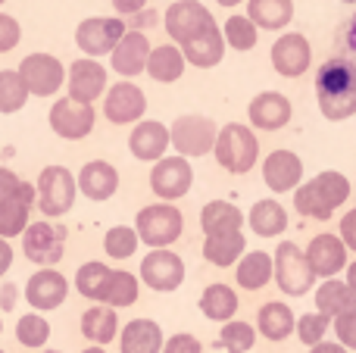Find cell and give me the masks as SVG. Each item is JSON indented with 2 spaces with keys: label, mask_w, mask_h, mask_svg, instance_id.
Instances as JSON below:
<instances>
[{
  "label": "cell",
  "mask_w": 356,
  "mask_h": 353,
  "mask_svg": "<svg viewBox=\"0 0 356 353\" xmlns=\"http://www.w3.org/2000/svg\"><path fill=\"white\" fill-rule=\"evenodd\" d=\"M316 104L328 122H344L356 116V60L328 56L316 69Z\"/></svg>",
  "instance_id": "6da1fadb"
},
{
  "label": "cell",
  "mask_w": 356,
  "mask_h": 353,
  "mask_svg": "<svg viewBox=\"0 0 356 353\" xmlns=\"http://www.w3.org/2000/svg\"><path fill=\"white\" fill-rule=\"evenodd\" d=\"M350 179L344 172L325 169L309 181H300V188L294 191V210L307 219H316V222H328L334 210L350 200Z\"/></svg>",
  "instance_id": "7a4b0ae2"
},
{
  "label": "cell",
  "mask_w": 356,
  "mask_h": 353,
  "mask_svg": "<svg viewBox=\"0 0 356 353\" xmlns=\"http://www.w3.org/2000/svg\"><path fill=\"white\" fill-rule=\"evenodd\" d=\"M213 156L225 172L232 175H247L259 160V141H257V131L250 125H241V122H228L219 129L213 144Z\"/></svg>",
  "instance_id": "3957f363"
},
{
  "label": "cell",
  "mask_w": 356,
  "mask_h": 353,
  "mask_svg": "<svg viewBox=\"0 0 356 353\" xmlns=\"http://www.w3.org/2000/svg\"><path fill=\"white\" fill-rule=\"evenodd\" d=\"M131 229H135L138 241L147 244L150 250H166L181 238L184 216L175 204H147L138 210Z\"/></svg>",
  "instance_id": "277c9868"
},
{
  "label": "cell",
  "mask_w": 356,
  "mask_h": 353,
  "mask_svg": "<svg viewBox=\"0 0 356 353\" xmlns=\"http://www.w3.org/2000/svg\"><path fill=\"white\" fill-rule=\"evenodd\" d=\"M216 135H219V125L213 119L188 113L169 125V150H175V156H184V160H197V156L213 154Z\"/></svg>",
  "instance_id": "5b68a950"
},
{
  "label": "cell",
  "mask_w": 356,
  "mask_h": 353,
  "mask_svg": "<svg viewBox=\"0 0 356 353\" xmlns=\"http://www.w3.org/2000/svg\"><path fill=\"white\" fill-rule=\"evenodd\" d=\"M272 281L284 297H303L313 291V272H309L303 250L294 241H282L272 254Z\"/></svg>",
  "instance_id": "8992f818"
},
{
  "label": "cell",
  "mask_w": 356,
  "mask_h": 353,
  "mask_svg": "<svg viewBox=\"0 0 356 353\" xmlns=\"http://www.w3.org/2000/svg\"><path fill=\"white\" fill-rule=\"evenodd\" d=\"M35 194H38V206H41V213L47 219L66 216L75 206V194H79L75 175L66 166H44L41 175H38Z\"/></svg>",
  "instance_id": "52a82bcc"
},
{
  "label": "cell",
  "mask_w": 356,
  "mask_h": 353,
  "mask_svg": "<svg viewBox=\"0 0 356 353\" xmlns=\"http://www.w3.org/2000/svg\"><path fill=\"white\" fill-rule=\"evenodd\" d=\"M125 31H129V22L119 16H88L75 28V44L88 60H100V56L113 54V47L122 41Z\"/></svg>",
  "instance_id": "ba28073f"
},
{
  "label": "cell",
  "mask_w": 356,
  "mask_h": 353,
  "mask_svg": "<svg viewBox=\"0 0 356 353\" xmlns=\"http://www.w3.org/2000/svg\"><path fill=\"white\" fill-rule=\"evenodd\" d=\"M213 25H216L213 13H209L200 0H175V3H169L166 13H163V28L172 38L175 47L194 41L197 35H203V31L213 28Z\"/></svg>",
  "instance_id": "9c48e42d"
},
{
  "label": "cell",
  "mask_w": 356,
  "mask_h": 353,
  "mask_svg": "<svg viewBox=\"0 0 356 353\" xmlns=\"http://www.w3.org/2000/svg\"><path fill=\"white\" fill-rule=\"evenodd\" d=\"M22 250L25 260H31L41 269H54L66 254V229L54 225L47 219L41 222H29V229L22 231Z\"/></svg>",
  "instance_id": "30bf717a"
},
{
  "label": "cell",
  "mask_w": 356,
  "mask_h": 353,
  "mask_svg": "<svg viewBox=\"0 0 356 353\" xmlns=\"http://www.w3.org/2000/svg\"><path fill=\"white\" fill-rule=\"evenodd\" d=\"M16 72L22 79L25 91H29V97L31 94L35 97H54L63 88V81H66V69L54 54H29L19 63Z\"/></svg>",
  "instance_id": "8fae6325"
},
{
  "label": "cell",
  "mask_w": 356,
  "mask_h": 353,
  "mask_svg": "<svg viewBox=\"0 0 356 353\" xmlns=\"http://www.w3.org/2000/svg\"><path fill=\"white\" fill-rule=\"evenodd\" d=\"M47 122L54 129V135L63 138V141H81V138H88L94 131L97 113H94L91 104H79L72 97H63V100H54Z\"/></svg>",
  "instance_id": "7c38bea8"
},
{
  "label": "cell",
  "mask_w": 356,
  "mask_h": 353,
  "mask_svg": "<svg viewBox=\"0 0 356 353\" xmlns=\"http://www.w3.org/2000/svg\"><path fill=\"white\" fill-rule=\"evenodd\" d=\"M194 185V169H191V160L184 156H163V160L154 163L150 169V191L160 200H181L184 194Z\"/></svg>",
  "instance_id": "4fadbf2b"
},
{
  "label": "cell",
  "mask_w": 356,
  "mask_h": 353,
  "mask_svg": "<svg viewBox=\"0 0 356 353\" xmlns=\"http://www.w3.org/2000/svg\"><path fill=\"white\" fill-rule=\"evenodd\" d=\"M184 275H188V266L175 250H150L141 260V281L150 291L172 294L184 285Z\"/></svg>",
  "instance_id": "5bb4252c"
},
{
  "label": "cell",
  "mask_w": 356,
  "mask_h": 353,
  "mask_svg": "<svg viewBox=\"0 0 356 353\" xmlns=\"http://www.w3.org/2000/svg\"><path fill=\"white\" fill-rule=\"evenodd\" d=\"M272 69H275L282 79H300L309 72L313 66V47H309V38L300 31H284L269 50Z\"/></svg>",
  "instance_id": "9a60e30c"
},
{
  "label": "cell",
  "mask_w": 356,
  "mask_h": 353,
  "mask_svg": "<svg viewBox=\"0 0 356 353\" xmlns=\"http://www.w3.org/2000/svg\"><path fill=\"white\" fill-rule=\"evenodd\" d=\"M303 260H307L309 272H313V279H338V272H344L347 263H350V254H347V247L341 244L338 235H332V231H322V235H316L313 241L307 244V250H303Z\"/></svg>",
  "instance_id": "2e32d148"
},
{
  "label": "cell",
  "mask_w": 356,
  "mask_h": 353,
  "mask_svg": "<svg viewBox=\"0 0 356 353\" xmlns=\"http://www.w3.org/2000/svg\"><path fill=\"white\" fill-rule=\"evenodd\" d=\"M147 113V94L135 85V81H116L106 88L104 94V116L113 125H135Z\"/></svg>",
  "instance_id": "e0dca14e"
},
{
  "label": "cell",
  "mask_w": 356,
  "mask_h": 353,
  "mask_svg": "<svg viewBox=\"0 0 356 353\" xmlns=\"http://www.w3.org/2000/svg\"><path fill=\"white\" fill-rule=\"evenodd\" d=\"M66 88L72 100L94 106V100H100L106 94V66L100 60L81 56L66 69Z\"/></svg>",
  "instance_id": "ac0fdd59"
},
{
  "label": "cell",
  "mask_w": 356,
  "mask_h": 353,
  "mask_svg": "<svg viewBox=\"0 0 356 353\" xmlns=\"http://www.w3.org/2000/svg\"><path fill=\"white\" fill-rule=\"evenodd\" d=\"M150 38L144 35V31H138V28H129L122 35V41L113 47V54H110V69L116 75H122L125 81H131L135 75H141L144 72V66H147V54H150Z\"/></svg>",
  "instance_id": "d6986e66"
},
{
  "label": "cell",
  "mask_w": 356,
  "mask_h": 353,
  "mask_svg": "<svg viewBox=\"0 0 356 353\" xmlns=\"http://www.w3.org/2000/svg\"><path fill=\"white\" fill-rule=\"evenodd\" d=\"M69 297V281L56 269H38L29 281H25V300L35 306V313H50L63 306Z\"/></svg>",
  "instance_id": "ffe728a7"
},
{
  "label": "cell",
  "mask_w": 356,
  "mask_h": 353,
  "mask_svg": "<svg viewBox=\"0 0 356 353\" xmlns=\"http://www.w3.org/2000/svg\"><path fill=\"white\" fill-rule=\"evenodd\" d=\"M263 181L272 194L297 191L303 181V160L294 150H272L263 160Z\"/></svg>",
  "instance_id": "44dd1931"
},
{
  "label": "cell",
  "mask_w": 356,
  "mask_h": 353,
  "mask_svg": "<svg viewBox=\"0 0 356 353\" xmlns=\"http://www.w3.org/2000/svg\"><path fill=\"white\" fill-rule=\"evenodd\" d=\"M294 106L282 91H259L247 106V119L257 131H278L291 122Z\"/></svg>",
  "instance_id": "7402d4cb"
},
{
  "label": "cell",
  "mask_w": 356,
  "mask_h": 353,
  "mask_svg": "<svg viewBox=\"0 0 356 353\" xmlns=\"http://www.w3.org/2000/svg\"><path fill=\"white\" fill-rule=\"evenodd\" d=\"M169 150V125L156 122V119H141L131 125L129 135V154L141 163L163 160Z\"/></svg>",
  "instance_id": "603a6c76"
},
{
  "label": "cell",
  "mask_w": 356,
  "mask_h": 353,
  "mask_svg": "<svg viewBox=\"0 0 356 353\" xmlns=\"http://www.w3.org/2000/svg\"><path fill=\"white\" fill-rule=\"evenodd\" d=\"M75 188H79L88 200L104 204V200H110L113 194L119 191V169L106 160H91L81 166L79 179H75Z\"/></svg>",
  "instance_id": "cb8c5ba5"
},
{
  "label": "cell",
  "mask_w": 356,
  "mask_h": 353,
  "mask_svg": "<svg viewBox=\"0 0 356 353\" xmlns=\"http://www.w3.org/2000/svg\"><path fill=\"white\" fill-rule=\"evenodd\" d=\"M181 56H184V66H194V69H216L222 60H225V41H222V31L219 25L207 28L203 35H197L194 41L181 44Z\"/></svg>",
  "instance_id": "d4e9b609"
},
{
  "label": "cell",
  "mask_w": 356,
  "mask_h": 353,
  "mask_svg": "<svg viewBox=\"0 0 356 353\" xmlns=\"http://www.w3.org/2000/svg\"><path fill=\"white\" fill-rule=\"evenodd\" d=\"M200 229L203 238L238 235V231H244V213L232 200H209L200 210Z\"/></svg>",
  "instance_id": "484cf974"
},
{
  "label": "cell",
  "mask_w": 356,
  "mask_h": 353,
  "mask_svg": "<svg viewBox=\"0 0 356 353\" xmlns=\"http://www.w3.org/2000/svg\"><path fill=\"white\" fill-rule=\"evenodd\" d=\"M163 329L154 319H131L119 329V353H160Z\"/></svg>",
  "instance_id": "4316f807"
},
{
  "label": "cell",
  "mask_w": 356,
  "mask_h": 353,
  "mask_svg": "<svg viewBox=\"0 0 356 353\" xmlns=\"http://www.w3.org/2000/svg\"><path fill=\"white\" fill-rule=\"evenodd\" d=\"M294 322H297V316L284 300H269V304H263L257 310V331L272 344L294 335Z\"/></svg>",
  "instance_id": "83f0119b"
},
{
  "label": "cell",
  "mask_w": 356,
  "mask_h": 353,
  "mask_svg": "<svg viewBox=\"0 0 356 353\" xmlns=\"http://www.w3.org/2000/svg\"><path fill=\"white\" fill-rule=\"evenodd\" d=\"M244 225H250L253 235L259 238H282L288 231V210L272 197L257 200L250 206V213L244 216Z\"/></svg>",
  "instance_id": "f1b7e54d"
},
{
  "label": "cell",
  "mask_w": 356,
  "mask_h": 353,
  "mask_svg": "<svg viewBox=\"0 0 356 353\" xmlns=\"http://www.w3.org/2000/svg\"><path fill=\"white\" fill-rule=\"evenodd\" d=\"M234 266V281L241 291H263L266 285H272V254L266 250H247Z\"/></svg>",
  "instance_id": "f546056e"
},
{
  "label": "cell",
  "mask_w": 356,
  "mask_h": 353,
  "mask_svg": "<svg viewBox=\"0 0 356 353\" xmlns=\"http://www.w3.org/2000/svg\"><path fill=\"white\" fill-rule=\"evenodd\" d=\"M238 291L232 285H222V281H213V285L203 288L200 294V313L209 319V322H232L238 316Z\"/></svg>",
  "instance_id": "4dcf8cb0"
},
{
  "label": "cell",
  "mask_w": 356,
  "mask_h": 353,
  "mask_svg": "<svg viewBox=\"0 0 356 353\" xmlns=\"http://www.w3.org/2000/svg\"><path fill=\"white\" fill-rule=\"evenodd\" d=\"M244 16L263 31H282L294 19V0H247Z\"/></svg>",
  "instance_id": "1f68e13d"
},
{
  "label": "cell",
  "mask_w": 356,
  "mask_h": 353,
  "mask_svg": "<svg viewBox=\"0 0 356 353\" xmlns=\"http://www.w3.org/2000/svg\"><path fill=\"white\" fill-rule=\"evenodd\" d=\"M119 316L113 306H91V310L81 313V335L88 338V341L94 344V347H104V344H110L113 338H119Z\"/></svg>",
  "instance_id": "d6a6232c"
},
{
  "label": "cell",
  "mask_w": 356,
  "mask_h": 353,
  "mask_svg": "<svg viewBox=\"0 0 356 353\" xmlns=\"http://www.w3.org/2000/svg\"><path fill=\"white\" fill-rule=\"evenodd\" d=\"M144 72L150 75L160 85H172L184 75V56L175 44H160V47H150L147 54V66Z\"/></svg>",
  "instance_id": "836d02e7"
},
{
  "label": "cell",
  "mask_w": 356,
  "mask_h": 353,
  "mask_svg": "<svg viewBox=\"0 0 356 353\" xmlns=\"http://www.w3.org/2000/svg\"><path fill=\"white\" fill-rule=\"evenodd\" d=\"M247 254V238L244 231L238 235H219V238H203V260L216 269H228Z\"/></svg>",
  "instance_id": "e575fe53"
},
{
  "label": "cell",
  "mask_w": 356,
  "mask_h": 353,
  "mask_svg": "<svg viewBox=\"0 0 356 353\" xmlns=\"http://www.w3.org/2000/svg\"><path fill=\"white\" fill-rule=\"evenodd\" d=\"M347 310H356V294L341 279H325L316 288V313L325 319H334Z\"/></svg>",
  "instance_id": "d590c367"
},
{
  "label": "cell",
  "mask_w": 356,
  "mask_h": 353,
  "mask_svg": "<svg viewBox=\"0 0 356 353\" xmlns=\"http://www.w3.org/2000/svg\"><path fill=\"white\" fill-rule=\"evenodd\" d=\"M138 297H141V281H138V275L125 272V269H113L110 285H106V294H104V306L125 310V306L138 304Z\"/></svg>",
  "instance_id": "8d00e7d4"
},
{
  "label": "cell",
  "mask_w": 356,
  "mask_h": 353,
  "mask_svg": "<svg viewBox=\"0 0 356 353\" xmlns=\"http://www.w3.org/2000/svg\"><path fill=\"white\" fill-rule=\"evenodd\" d=\"M110 275H113V269L106 266V263H100V260L85 263V266H79V272H75V291L85 300H100V304H104Z\"/></svg>",
  "instance_id": "74e56055"
},
{
  "label": "cell",
  "mask_w": 356,
  "mask_h": 353,
  "mask_svg": "<svg viewBox=\"0 0 356 353\" xmlns=\"http://www.w3.org/2000/svg\"><path fill=\"white\" fill-rule=\"evenodd\" d=\"M219 31H222V41H225V47L238 50V54H247V50H253V47H257V41H259V28L247 16H241V13H232Z\"/></svg>",
  "instance_id": "f35d334b"
},
{
  "label": "cell",
  "mask_w": 356,
  "mask_h": 353,
  "mask_svg": "<svg viewBox=\"0 0 356 353\" xmlns=\"http://www.w3.org/2000/svg\"><path fill=\"white\" fill-rule=\"evenodd\" d=\"M29 213H31V204H25L16 194L0 200V238L10 241V238L22 235V231L29 229Z\"/></svg>",
  "instance_id": "ab89813d"
},
{
  "label": "cell",
  "mask_w": 356,
  "mask_h": 353,
  "mask_svg": "<svg viewBox=\"0 0 356 353\" xmlns=\"http://www.w3.org/2000/svg\"><path fill=\"white\" fill-rule=\"evenodd\" d=\"M29 104V91H25L22 79L16 69H0V113L13 116Z\"/></svg>",
  "instance_id": "60d3db41"
},
{
  "label": "cell",
  "mask_w": 356,
  "mask_h": 353,
  "mask_svg": "<svg viewBox=\"0 0 356 353\" xmlns=\"http://www.w3.org/2000/svg\"><path fill=\"white\" fill-rule=\"evenodd\" d=\"M219 344L228 353H247V350H253V344H257V329H253L250 322H244V319H232V322L222 325Z\"/></svg>",
  "instance_id": "b9f144b4"
},
{
  "label": "cell",
  "mask_w": 356,
  "mask_h": 353,
  "mask_svg": "<svg viewBox=\"0 0 356 353\" xmlns=\"http://www.w3.org/2000/svg\"><path fill=\"white\" fill-rule=\"evenodd\" d=\"M16 341L29 350H38L50 341V322L41 316V313H29L16 322Z\"/></svg>",
  "instance_id": "7bdbcfd3"
},
{
  "label": "cell",
  "mask_w": 356,
  "mask_h": 353,
  "mask_svg": "<svg viewBox=\"0 0 356 353\" xmlns=\"http://www.w3.org/2000/svg\"><path fill=\"white\" fill-rule=\"evenodd\" d=\"M138 250V235L131 225H113L104 235V254L113 260H129Z\"/></svg>",
  "instance_id": "ee69618b"
},
{
  "label": "cell",
  "mask_w": 356,
  "mask_h": 353,
  "mask_svg": "<svg viewBox=\"0 0 356 353\" xmlns=\"http://www.w3.org/2000/svg\"><path fill=\"white\" fill-rule=\"evenodd\" d=\"M328 329H332V319H325L322 313H303L294 322V335L303 347H316V344L325 341Z\"/></svg>",
  "instance_id": "f6af8a7d"
},
{
  "label": "cell",
  "mask_w": 356,
  "mask_h": 353,
  "mask_svg": "<svg viewBox=\"0 0 356 353\" xmlns=\"http://www.w3.org/2000/svg\"><path fill=\"white\" fill-rule=\"evenodd\" d=\"M332 331L338 335V344L344 350H356V310H347L332 319Z\"/></svg>",
  "instance_id": "bcb514c9"
},
{
  "label": "cell",
  "mask_w": 356,
  "mask_h": 353,
  "mask_svg": "<svg viewBox=\"0 0 356 353\" xmlns=\"http://www.w3.org/2000/svg\"><path fill=\"white\" fill-rule=\"evenodd\" d=\"M19 41H22V25H19L13 16L0 13V54H10Z\"/></svg>",
  "instance_id": "7dc6e473"
},
{
  "label": "cell",
  "mask_w": 356,
  "mask_h": 353,
  "mask_svg": "<svg viewBox=\"0 0 356 353\" xmlns=\"http://www.w3.org/2000/svg\"><path fill=\"white\" fill-rule=\"evenodd\" d=\"M160 353H203V344L197 341L194 335H188V331H178V335H172V338H166V341H163Z\"/></svg>",
  "instance_id": "c3c4849f"
},
{
  "label": "cell",
  "mask_w": 356,
  "mask_h": 353,
  "mask_svg": "<svg viewBox=\"0 0 356 353\" xmlns=\"http://www.w3.org/2000/svg\"><path fill=\"white\" fill-rule=\"evenodd\" d=\"M338 229H341V244H344V247H347V254H356V206H353V210H347L344 213V216H341V225H338Z\"/></svg>",
  "instance_id": "681fc988"
},
{
  "label": "cell",
  "mask_w": 356,
  "mask_h": 353,
  "mask_svg": "<svg viewBox=\"0 0 356 353\" xmlns=\"http://www.w3.org/2000/svg\"><path fill=\"white\" fill-rule=\"evenodd\" d=\"M19 175L16 172H10V169H3L0 166V200H6V197H13L16 194V188H19Z\"/></svg>",
  "instance_id": "f907efd6"
},
{
  "label": "cell",
  "mask_w": 356,
  "mask_h": 353,
  "mask_svg": "<svg viewBox=\"0 0 356 353\" xmlns=\"http://www.w3.org/2000/svg\"><path fill=\"white\" fill-rule=\"evenodd\" d=\"M113 10L119 16H138L141 10H147V0H113Z\"/></svg>",
  "instance_id": "816d5d0a"
},
{
  "label": "cell",
  "mask_w": 356,
  "mask_h": 353,
  "mask_svg": "<svg viewBox=\"0 0 356 353\" xmlns=\"http://www.w3.org/2000/svg\"><path fill=\"white\" fill-rule=\"evenodd\" d=\"M344 44H347V50H350V56L356 60V13L350 19H347V31H344Z\"/></svg>",
  "instance_id": "f5cc1de1"
},
{
  "label": "cell",
  "mask_w": 356,
  "mask_h": 353,
  "mask_svg": "<svg viewBox=\"0 0 356 353\" xmlns=\"http://www.w3.org/2000/svg\"><path fill=\"white\" fill-rule=\"evenodd\" d=\"M10 266H13V247H10V241L0 238V275L10 272Z\"/></svg>",
  "instance_id": "db71d44e"
},
{
  "label": "cell",
  "mask_w": 356,
  "mask_h": 353,
  "mask_svg": "<svg viewBox=\"0 0 356 353\" xmlns=\"http://www.w3.org/2000/svg\"><path fill=\"white\" fill-rule=\"evenodd\" d=\"M309 353H350V350H344L338 341H322L316 347H309Z\"/></svg>",
  "instance_id": "11a10c76"
},
{
  "label": "cell",
  "mask_w": 356,
  "mask_h": 353,
  "mask_svg": "<svg viewBox=\"0 0 356 353\" xmlns=\"http://www.w3.org/2000/svg\"><path fill=\"white\" fill-rule=\"evenodd\" d=\"M344 272H347L344 285H347V288H350V291L356 294V260H350V263H347V269H344Z\"/></svg>",
  "instance_id": "9f6ffc18"
},
{
  "label": "cell",
  "mask_w": 356,
  "mask_h": 353,
  "mask_svg": "<svg viewBox=\"0 0 356 353\" xmlns=\"http://www.w3.org/2000/svg\"><path fill=\"white\" fill-rule=\"evenodd\" d=\"M219 6H238V3H247V0H216Z\"/></svg>",
  "instance_id": "6f0895ef"
},
{
  "label": "cell",
  "mask_w": 356,
  "mask_h": 353,
  "mask_svg": "<svg viewBox=\"0 0 356 353\" xmlns=\"http://www.w3.org/2000/svg\"><path fill=\"white\" fill-rule=\"evenodd\" d=\"M81 353H106L104 347H88V350H81Z\"/></svg>",
  "instance_id": "680465c9"
},
{
  "label": "cell",
  "mask_w": 356,
  "mask_h": 353,
  "mask_svg": "<svg viewBox=\"0 0 356 353\" xmlns=\"http://www.w3.org/2000/svg\"><path fill=\"white\" fill-rule=\"evenodd\" d=\"M44 353H63V350H44Z\"/></svg>",
  "instance_id": "91938a15"
},
{
  "label": "cell",
  "mask_w": 356,
  "mask_h": 353,
  "mask_svg": "<svg viewBox=\"0 0 356 353\" xmlns=\"http://www.w3.org/2000/svg\"><path fill=\"white\" fill-rule=\"evenodd\" d=\"M0 335H3V322H0Z\"/></svg>",
  "instance_id": "94428289"
},
{
  "label": "cell",
  "mask_w": 356,
  "mask_h": 353,
  "mask_svg": "<svg viewBox=\"0 0 356 353\" xmlns=\"http://www.w3.org/2000/svg\"><path fill=\"white\" fill-rule=\"evenodd\" d=\"M344 3H356V0H344Z\"/></svg>",
  "instance_id": "6125c7cd"
},
{
  "label": "cell",
  "mask_w": 356,
  "mask_h": 353,
  "mask_svg": "<svg viewBox=\"0 0 356 353\" xmlns=\"http://www.w3.org/2000/svg\"><path fill=\"white\" fill-rule=\"evenodd\" d=\"M0 3H3V0H0Z\"/></svg>",
  "instance_id": "be15d7a7"
},
{
  "label": "cell",
  "mask_w": 356,
  "mask_h": 353,
  "mask_svg": "<svg viewBox=\"0 0 356 353\" xmlns=\"http://www.w3.org/2000/svg\"><path fill=\"white\" fill-rule=\"evenodd\" d=\"M0 353H3V350H0Z\"/></svg>",
  "instance_id": "e7e4bbea"
}]
</instances>
